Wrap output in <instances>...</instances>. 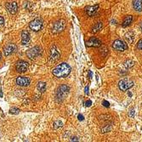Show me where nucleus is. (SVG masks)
<instances>
[{
    "label": "nucleus",
    "instance_id": "1",
    "mask_svg": "<svg viewBox=\"0 0 142 142\" xmlns=\"http://www.w3.org/2000/svg\"><path fill=\"white\" fill-rule=\"evenodd\" d=\"M72 68L71 66L66 63H61L58 65L56 67L54 68L52 71V73L55 77L58 78H61V77H66L70 74Z\"/></svg>",
    "mask_w": 142,
    "mask_h": 142
},
{
    "label": "nucleus",
    "instance_id": "2",
    "mask_svg": "<svg viewBox=\"0 0 142 142\" xmlns=\"http://www.w3.org/2000/svg\"><path fill=\"white\" fill-rule=\"evenodd\" d=\"M134 86V82L129 78H123L118 83V87L122 91H127Z\"/></svg>",
    "mask_w": 142,
    "mask_h": 142
},
{
    "label": "nucleus",
    "instance_id": "3",
    "mask_svg": "<svg viewBox=\"0 0 142 142\" xmlns=\"http://www.w3.org/2000/svg\"><path fill=\"white\" fill-rule=\"evenodd\" d=\"M29 27L31 30L34 32H38L42 29L43 27V21L41 18H35L33 21H32L29 23Z\"/></svg>",
    "mask_w": 142,
    "mask_h": 142
},
{
    "label": "nucleus",
    "instance_id": "4",
    "mask_svg": "<svg viewBox=\"0 0 142 142\" xmlns=\"http://www.w3.org/2000/svg\"><path fill=\"white\" fill-rule=\"evenodd\" d=\"M70 88L69 86L66 85V84H62L58 88L57 91H56V98L59 99H64L66 96V94H68L69 93Z\"/></svg>",
    "mask_w": 142,
    "mask_h": 142
},
{
    "label": "nucleus",
    "instance_id": "5",
    "mask_svg": "<svg viewBox=\"0 0 142 142\" xmlns=\"http://www.w3.org/2000/svg\"><path fill=\"white\" fill-rule=\"evenodd\" d=\"M28 66H29L28 62L21 60V61H18L16 63V70L19 73H24L28 69Z\"/></svg>",
    "mask_w": 142,
    "mask_h": 142
},
{
    "label": "nucleus",
    "instance_id": "6",
    "mask_svg": "<svg viewBox=\"0 0 142 142\" xmlns=\"http://www.w3.org/2000/svg\"><path fill=\"white\" fill-rule=\"evenodd\" d=\"M41 53H42V50H41L40 47L35 46V47H33V49H29V50L27 51V57H28L29 59L34 60V59H36L37 57L39 56V55H41Z\"/></svg>",
    "mask_w": 142,
    "mask_h": 142
},
{
    "label": "nucleus",
    "instance_id": "7",
    "mask_svg": "<svg viewBox=\"0 0 142 142\" xmlns=\"http://www.w3.org/2000/svg\"><path fill=\"white\" fill-rule=\"evenodd\" d=\"M112 48L117 51H124L128 49V44H126L124 41L117 39L113 42L112 44Z\"/></svg>",
    "mask_w": 142,
    "mask_h": 142
},
{
    "label": "nucleus",
    "instance_id": "8",
    "mask_svg": "<svg viewBox=\"0 0 142 142\" xmlns=\"http://www.w3.org/2000/svg\"><path fill=\"white\" fill-rule=\"evenodd\" d=\"M65 25H66V21L64 20H60L56 21L55 24L53 25L52 27V33H59L62 32L65 28Z\"/></svg>",
    "mask_w": 142,
    "mask_h": 142
},
{
    "label": "nucleus",
    "instance_id": "9",
    "mask_svg": "<svg viewBox=\"0 0 142 142\" xmlns=\"http://www.w3.org/2000/svg\"><path fill=\"white\" fill-rule=\"evenodd\" d=\"M16 82V84L21 87H27V86H29L30 83H31V79L27 77H18Z\"/></svg>",
    "mask_w": 142,
    "mask_h": 142
},
{
    "label": "nucleus",
    "instance_id": "10",
    "mask_svg": "<svg viewBox=\"0 0 142 142\" xmlns=\"http://www.w3.org/2000/svg\"><path fill=\"white\" fill-rule=\"evenodd\" d=\"M60 56H61V55H60L59 51L57 50L56 47L54 46L52 49H51L50 50V55H49V61L50 62H55L57 61L58 60L60 59Z\"/></svg>",
    "mask_w": 142,
    "mask_h": 142
},
{
    "label": "nucleus",
    "instance_id": "11",
    "mask_svg": "<svg viewBox=\"0 0 142 142\" xmlns=\"http://www.w3.org/2000/svg\"><path fill=\"white\" fill-rule=\"evenodd\" d=\"M17 50V47L16 44H10L4 48V54L5 56H9V55H12V54L16 53Z\"/></svg>",
    "mask_w": 142,
    "mask_h": 142
},
{
    "label": "nucleus",
    "instance_id": "12",
    "mask_svg": "<svg viewBox=\"0 0 142 142\" xmlns=\"http://www.w3.org/2000/svg\"><path fill=\"white\" fill-rule=\"evenodd\" d=\"M6 9L10 14L15 15L18 11V5L16 2H10V3L6 4Z\"/></svg>",
    "mask_w": 142,
    "mask_h": 142
},
{
    "label": "nucleus",
    "instance_id": "13",
    "mask_svg": "<svg viewBox=\"0 0 142 142\" xmlns=\"http://www.w3.org/2000/svg\"><path fill=\"white\" fill-rule=\"evenodd\" d=\"M99 10V4H95L94 6H87L84 9V11L89 16H93L96 14Z\"/></svg>",
    "mask_w": 142,
    "mask_h": 142
},
{
    "label": "nucleus",
    "instance_id": "14",
    "mask_svg": "<svg viewBox=\"0 0 142 142\" xmlns=\"http://www.w3.org/2000/svg\"><path fill=\"white\" fill-rule=\"evenodd\" d=\"M87 46L88 47H100L101 46V42L97 38H89V40L87 42Z\"/></svg>",
    "mask_w": 142,
    "mask_h": 142
},
{
    "label": "nucleus",
    "instance_id": "15",
    "mask_svg": "<svg viewBox=\"0 0 142 142\" xmlns=\"http://www.w3.org/2000/svg\"><path fill=\"white\" fill-rule=\"evenodd\" d=\"M30 42V34L28 31L24 30V31L21 33V44L23 45L28 44Z\"/></svg>",
    "mask_w": 142,
    "mask_h": 142
},
{
    "label": "nucleus",
    "instance_id": "16",
    "mask_svg": "<svg viewBox=\"0 0 142 142\" xmlns=\"http://www.w3.org/2000/svg\"><path fill=\"white\" fill-rule=\"evenodd\" d=\"M102 27H103V23L100 22H100H97L96 24H94L93 27H92L91 33H97L102 29Z\"/></svg>",
    "mask_w": 142,
    "mask_h": 142
},
{
    "label": "nucleus",
    "instance_id": "17",
    "mask_svg": "<svg viewBox=\"0 0 142 142\" xmlns=\"http://www.w3.org/2000/svg\"><path fill=\"white\" fill-rule=\"evenodd\" d=\"M133 7L136 11L140 12L142 10V0H134L133 1Z\"/></svg>",
    "mask_w": 142,
    "mask_h": 142
},
{
    "label": "nucleus",
    "instance_id": "18",
    "mask_svg": "<svg viewBox=\"0 0 142 142\" xmlns=\"http://www.w3.org/2000/svg\"><path fill=\"white\" fill-rule=\"evenodd\" d=\"M125 38L128 43L133 44L134 41V38H135V35L133 32H128V33L125 34Z\"/></svg>",
    "mask_w": 142,
    "mask_h": 142
},
{
    "label": "nucleus",
    "instance_id": "19",
    "mask_svg": "<svg viewBox=\"0 0 142 142\" xmlns=\"http://www.w3.org/2000/svg\"><path fill=\"white\" fill-rule=\"evenodd\" d=\"M132 21H133V16H127L125 18H124L123 21H122V27H128L131 23H132Z\"/></svg>",
    "mask_w": 142,
    "mask_h": 142
},
{
    "label": "nucleus",
    "instance_id": "20",
    "mask_svg": "<svg viewBox=\"0 0 142 142\" xmlns=\"http://www.w3.org/2000/svg\"><path fill=\"white\" fill-rule=\"evenodd\" d=\"M37 88H38V89L40 92L44 93V92H45V90H46V83H44V82H38V84H37Z\"/></svg>",
    "mask_w": 142,
    "mask_h": 142
},
{
    "label": "nucleus",
    "instance_id": "21",
    "mask_svg": "<svg viewBox=\"0 0 142 142\" xmlns=\"http://www.w3.org/2000/svg\"><path fill=\"white\" fill-rule=\"evenodd\" d=\"M61 127H62V122L60 120H57V121L54 122V128L55 129H58V128H61Z\"/></svg>",
    "mask_w": 142,
    "mask_h": 142
},
{
    "label": "nucleus",
    "instance_id": "22",
    "mask_svg": "<svg viewBox=\"0 0 142 142\" xmlns=\"http://www.w3.org/2000/svg\"><path fill=\"white\" fill-rule=\"evenodd\" d=\"M20 111H21V110L18 109V108H16V107H13V108H11V109L10 110V113L14 114V115L19 114V113H20Z\"/></svg>",
    "mask_w": 142,
    "mask_h": 142
},
{
    "label": "nucleus",
    "instance_id": "23",
    "mask_svg": "<svg viewBox=\"0 0 142 142\" xmlns=\"http://www.w3.org/2000/svg\"><path fill=\"white\" fill-rule=\"evenodd\" d=\"M124 66H125L126 68H130V67H132V66H134V62H133L132 61H130V60H128V61H125Z\"/></svg>",
    "mask_w": 142,
    "mask_h": 142
},
{
    "label": "nucleus",
    "instance_id": "24",
    "mask_svg": "<svg viewBox=\"0 0 142 142\" xmlns=\"http://www.w3.org/2000/svg\"><path fill=\"white\" fill-rule=\"evenodd\" d=\"M137 49H139V50H142V39H140L137 44Z\"/></svg>",
    "mask_w": 142,
    "mask_h": 142
},
{
    "label": "nucleus",
    "instance_id": "25",
    "mask_svg": "<svg viewBox=\"0 0 142 142\" xmlns=\"http://www.w3.org/2000/svg\"><path fill=\"white\" fill-rule=\"evenodd\" d=\"M134 113H135L134 110L132 108V109L130 110V111H129V114H128V115H129L131 117H134Z\"/></svg>",
    "mask_w": 142,
    "mask_h": 142
},
{
    "label": "nucleus",
    "instance_id": "26",
    "mask_svg": "<svg viewBox=\"0 0 142 142\" xmlns=\"http://www.w3.org/2000/svg\"><path fill=\"white\" fill-rule=\"evenodd\" d=\"M102 104H103V106H104L105 107H109V106H110L109 102H108V101H106V100H103Z\"/></svg>",
    "mask_w": 142,
    "mask_h": 142
},
{
    "label": "nucleus",
    "instance_id": "27",
    "mask_svg": "<svg viewBox=\"0 0 142 142\" xmlns=\"http://www.w3.org/2000/svg\"><path fill=\"white\" fill-rule=\"evenodd\" d=\"M4 24V17H2L0 16V27H3Z\"/></svg>",
    "mask_w": 142,
    "mask_h": 142
},
{
    "label": "nucleus",
    "instance_id": "28",
    "mask_svg": "<svg viewBox=\"0 0 142 142\" xmlns=\"http://www.w3.org/2000/svg\"><path fill=\"white\" fill-rule=\"evenodd\" d=\"M77 117H78V120H79V121H83V120L84 119V117H83V115H81V114H78Z\"/></svg>",
    "mask_w": 142,
    "mask_h": 142
},
{
    "label": "nucleus",
    "instance_id": "29",
    "mask_svg": "<svg viewBox=\"0 0 142 142\" xmlns=\"http://www.w3.org/2000/svg\"><path fill=\"white\" fill-rule=\"evenodd\" d=\"M91 104H92V101H91L90 100H89L87 102L85 103V106H91Z\"/></svg>",
    "mask_w": 142,
    "mask_h": 142
},
{
    "label": "nucleus",
    "instance_id": "30",
    "mask_svg": "<svg viewBox=\"0 0 142 142\" xmlns=\"http://www.w3.org/2000/svg\"><path fill=\"white\" fill-rule=\"evenodd\" d=\"M85 94H89V87H85Z\"/></svg>",
    "mask_w": 142,
    "mask_h": 142
},
{
    "label": "nucleus",
    "instance_id": "31",
    "mask_svg": "<svg viewBox=\"0 0 142 142\" xmlns=\"http://www.w3.org/2000/svg\"><path fill=\"white\" fill-rule=\"evenodd\" d=\"M71 140H72V141H73V140H78V139H77V137H72V139H71Z\"/></svg>",
    "mask_w": 142,
    "mask_h": 142
},
{
    "label": "nucleus",
    "instance_id": "32",
    "mask_svg": "<svg viewBox=\"0 0 142 142\" xmlns=\"http://www.w3.org/2000/svg\"><path fill=\"white\" fill-rule=\"evenodd\" d=\"M89 77H90V78L92 77V72H89Z\"/></svg>",
    "mask_w": 142,
    "mask_h": 142
},
{
    "label": "nucleus",
    "instance_id": "33",
    "mask_svg": "<svg viewBox=\"0 0 142 142\" xmlns=\"http://www.w3.org/2000/svg\"><path fill=\"white\" fill-rule=\"evenodd\" d=\"M139 27H140V28H141V31H142V22L139 24Z\"/></svg>",
    "mask_w": 142,
    "mask_h": 142
},
{
    "label": "nucleus",
    "instance_id": "34",
    "mask_svg": "<svg viewBox=\"0 0 142 142\" xmlns=\"http://www.w3.org/2000/svg\"><path fill=\"white\" fill-rule=\"evenodd\" d=\"M128 94H129V96H130V97H131V96H132V94H131L130 92H129V93H128Z\"/></svg>",
    "mask_w": 142,
    "mask_h": 142
},
{
    "label": "nucleus",
    "instance_id": "35",
    "mask_svg": "<svg viewBox=\"0 0 142 142\" xmlns=\"http://www.w3.org/2000/svg\"><path fill=\"white\" fill-rule=\"evenodd\" d=\"M1 56H2V54H1V52H0V59H1Z\"/></svg>",
    "mask_w": 142,
    "mask_h": 142
}]
</instances>
